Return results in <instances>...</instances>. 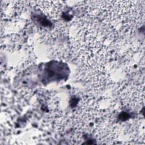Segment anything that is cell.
Here are the masks:
<instances>
[{
  "mask_svg": "<svg viewBox=\"0 0 145 145\" xmlns=\"http://www.w3.org/2000/svg\"><path fill=\"white\" fill-rule=\"evenodd\" d=\"M84 6L89 15L112 25L121 32L130 34L143 23L144 1H91Z\"/></svg>",
  "mask_w": 145,
  "mask_h": 145,
  "instance_id": "obj_2",
  "label": "cell"
},
{
  "mask_svg": "<svg viewBox=\"0 0 145 145\" xmlns=\"http://www.w3.org/2000/svg\"><path fill=\"white\" fill-rule=\"evenodd\" d=\"M32 3L46 16L53 19L59 16L65 5L62 1H37L32 2Z\"/></svg>",
  "mask_w": 145,
  "mask_h": 145,
  "instance_id": "obj_6",
  "label": "cell"
},
{
  "mask_svg": "<svg viewBox=\"0 0 145 145\" xmlns=\"http://www.w3.org/2000/svg\"><path fill=\"white\" fill-rule=\"evenodd\" d=\"M80 78L92 95H101L110 86L111 80L105 66H81Z\"/></svg>",
  "mask_w": 145,
  "mask_h": 145,
  "instance_id": "obj_4",
  "label": "cell"
},
{
  "mask_svg": "<svg viewBox=\"0 0 145 145\" xmlns=\"http://www.w3.org/2000/svg\"><path fill=\"white\" fill-rule=\"evenodd\" d=\"M92 97L82 99L76 105L74 112L75 122L79 129L89 130L95 129V122H99L102 118L101 110L96 100Z\"/></svg>",
  "mask_w": 145,
  "mask_h": 145,
  "instance_id": "obj_3",
  "label": "cell"
},
{
  "mask_svg": "<svg viewBox=\"0 0 145 145\" xmlns=\"http://www.w3.org/2000/svg\"><path fill=\"white\" fill-rule=\"evenodd\" d=\"M120 100L126 108L139 109L144 104V86L135 82L125 84L120 89Z\"/></svg>",
  "mask_w": 145,
  "mask_h": 145,
  "instance_id": "obj_5",
  "label": "cell"
},
{
  "mask_svg": "<svg viewBox=\"0 0 145 145\" xmlns=\"http://www.w3.org/2000/svg\"><path fill=\"white\" fill-rule=\"evenodd\" d=\"M72 27V32H69L70 54L81 66H105L116 58L119 33L112 25L88 15Z\"/></svg>",
  "mask_w": 145,
  "mask_h": 145,
  "instance_id": "obj_1",
  "label": "cell"
}]
</instances>
